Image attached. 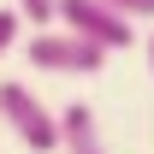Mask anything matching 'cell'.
I'll return each instance as SVG.
<instances>
[{
    "label": "cell",
    "mask_w": 154,
    "mask_h": 154,
    "mask_svg": "<svg viewBox=\"0 0 154 154\" xmlns=\"http://www.w3.org/2000/svg\"><path fill=\"white\" fill-rule=\"evenodd\" d=\"M24 59H30L42 77H95L113 54H101L95 42L71 36V30H36V36L24 42Z\"/></svg>",
    "instance_id": "6da1fadb"
},
{
    "label": "cell",
    "mask_w": 154,
    "mask_h": 154,
    "mask_svg": "<svg viewBox=\"0 0 154 154\" xmlns=\"http://www.w3.org/2000/svg\"><path fill=\"white\" fill-rule=\"evenodd\" d=\"M0 125H12V136H18L24 148H36V154H54L59 148L54 107H42V95L30 89V83H18V77L0 83Z\"/></svg>",
    "instance_id": "7a4b0ae2"
},
{
    "label": "cell",
    "mask_w": 154,
    "mask_h": 154,
    "mask_svg": "<svg viewBox=\"0 0 154 154\" xmlns=\"http://www.w3.org/2000/svg\"><path fill=\"white\" fill-rule=\"evenodd\" d=\"M54 24L71 30V36H83V42H95L101 54H125V48L136 42V24L119 18L113 6H101V0H59Z\"/></svg>",
    "instance_id": "3957f363"
},
{
    "label": "cell",
    "mask_w": 154,
    "mask_h": 154,
    "mask_svg": "<svg viewBox=\"0 0 154 154\" xmlns=\"http://www.w3.org/2000/svg\"><path fill=\"white\" fill-rule=\"evenodd\" d=\"M59 148L65 154H107L101 142V125H95V107L89 101H71V107H59Z\"/></svg>",
    "instance_id": "277c9868"
},
{
    "label": "cell",
    "mask_w": 154,
    "mask_h": 154,
    "mask_svg": "<svg viewBox=\"0 0 154 154\" xmlns=\"http://www.w3.org/2000/svg\"><path fill=\"white\" fill-rule=\"evenodd\" d=\"M12 12H18V24H30V30H54L59 0H12Z\"/></svg>",
    "instance_id": "5b68a950"
},
{
    "label": "cell",
    "mask_w": 154,
    "mask_h": 154,
    "mask_svg": "<svg viewBox=\"0 0 154 154\" xmlns=\"http://www.w3.org/2000/svg\"><path fill=\"white\" fill-rule=\"evenodd\" d=\"M101 6H113L119 18H131V24H154V0H101Z\"/></svg>",
    "instance_id": "8992f818"
},
{
    "label": "cell",
    "mask_w": 154,
    "mask_h": 154,
    "mask_svg": "<svg viewBox=\"0 0 154 154\" xmlns=\"http://www.w3.org/2000/svg\"><path fill=\"white\" fill-rule=\"evenodd\" d=\"M18 30H24V24H18V12H12V6H0V59L12 54V42H18Z\"/></svg>",
    "instance_id": "52a82bcc"
},
{
    "label": "cell",
    "mask_w": 154,
    "mask_h": 154,
    "mask_svg": "<svg viewBox=\"0 0 154 154\" xmlns=\"http://www.w3.org/2000/svg\"><path fill=\"white\" fill-rule=\"evenodd\" d=\"M148 71H154V30H148Z\"/></svg>",
    "instance_id": "ba28073f"
}]
</instances>
